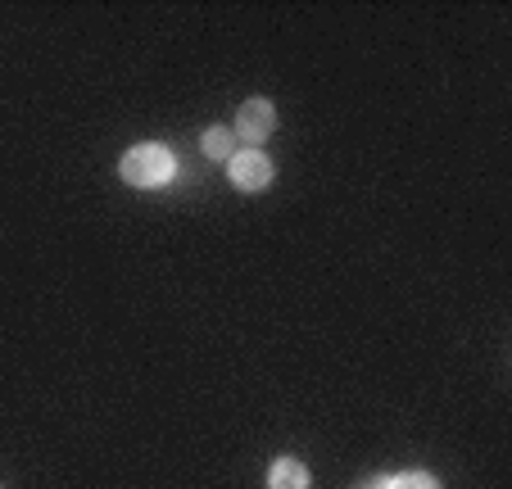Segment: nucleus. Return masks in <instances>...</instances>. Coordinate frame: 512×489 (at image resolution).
Wrapping results in <instances>:
<instances>
[{
  "label": "nucleus",
  "mask_w": 512,
  "mask_h": 489,
  "mask_svg": "<svg viewBox=\"0 0 512 489\" xmlns=\"http://www.w3.org/2000/svg\"><path fill=\"white\" fill-rule=\"evenodd\" d=\"M118 173H123L127 186H141V191H150V186H164L168 177L177 173V163H173V150H168V145L145 141V145H136V150L123 154Z\"/></svg>",
  "instance_id": "1"
},
{
  "label": "nucleus",
  "mask_w": 512,
  "mask_h": 489,
  "mask_svg": "<svg viewBox=\"0 0 512 489\" xmlns=\"http://www.w3.org/2000/svg\"><path fill=\"white\" fill-rule=\"evenodd\" d=\"M227 173H232V182L241 191H263L272 182V159L263 150H241L227 159Z\"/></svg>",
  "instance_id": "2"
},
{
  "label": "nucleus",
  "mask_w": 512,
  "mask_h": 489,
  "mask_svg": "<svg viewBox=\"0 0 512 489\" xmlns=\"http://www.w3.org/2000/svg\"><path fill=\"white\" fill-rule=\"evenodd\" d=\"M272 127H277V109H272V100H245L241 114H236V132H241L254 150H259L263 136H272Z\"/></svg>",
  "instance_id": "3"
},
{
  "label": "nucleus",
  "mask_w": 512,
  "mask_h": 489,
  "mask_svg": "<svg viewBox=\"0 0 512 489\" xmlns=\"http://www.w3.org/2000/svg\"><path fill=\"white\" fill-rule=\"evenodd\" d=\"M268 489H309V471L295 458H277L268 471Z\"/></svg>",
  "instance_id": "4"
},
{
  "label": "nucleus",
  "mask_w": 512,
  "mask_h": 489,
  "mask_svg": "<svg viewBox=\"0 0 512 489\" xmlns=\"http://www.w3.org/2000/svg\"><path fill=\"white\" fill-rule=\"evenodd\" d=\"M204 154L209 159H232V132L227 127H209L204 132Z\"/></svg>",
  "instance_id": "5"
},
{
  "label": "nucleus",
  "mask_w": 512,
  "mask_h": 489,
  "mask_svg": "<svg viewBox=\"0 0 512 489\" xmlns=\"http://www.w3.org/2000/svg\"><path fill=\"white\" fill-rule=\"evenodd\" d=\"M386 489H440V480H431L426 471H408V476L386 480Z\"/></svg>",
  "instance_id": "6"
},
{
  "label": "nucleus",
  "mask_w": 512,
  "mask_h": 489,
  "mask_svg": "<svg viewBox=\"0 0 512 489\" xmlns=\"http://www.w3.org/2000/svg\"><path fill=\"white\" fill-rule=\"evenodd\" d=\"M368 489H386V480H377V485H368Z\"/></svg>",
  "instance_id": "7"
}]
</instances>
